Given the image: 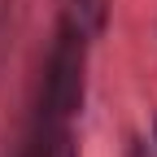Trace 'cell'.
<instances>
[{"instance_id": "6da1fadb", "label": "cell", "mask_w": 157, "mask_h": 157, "mask_svg": "<svg viewBox=\"0 0 157 157\" xmlns=\"http://www.w3.org/2000/svg\"><path fill=\"white\" fill-rule=\"evenodd\" d=\"M74 122H78L74 113L52 109V105H44V101H35L13 157H78V144H74Z\"/></svg>"}, {"instance_id": "7a4b0ae2", "label": "cell", "mask_w": 157, "mask_h": 157, "mask_svg": "<svg viewBox=\"0 0 157 157\" xmlns=\"http://www.w3.org/2000/svg\"><path fill=\"white\" fill-rule=\"evenodd\" d=\"M61 17L96 39L109 22V0H61Z\"/></svg>"}, {"instance_id": "3957f363", "label": "cell", "mask_w": 157, "mask_h": 157, "mask_svg": "<svg viewBox=\"0 0 157 157\" xmlns=\"http://www.w3.org/2000/svg\"><path fill=\"white\" fill-rule=\"evenodd\" d=\"M127 157H153V153H148V144H144V140H131V148H127Z\"/></svg>"}]
</instances>
